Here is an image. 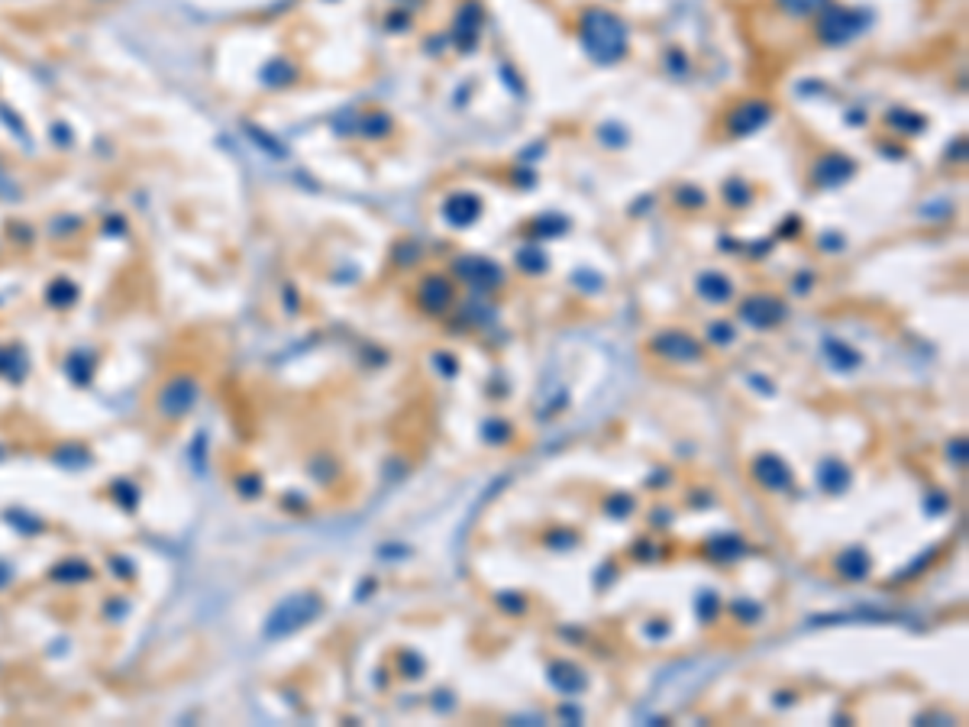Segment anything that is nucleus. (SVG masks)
Here are the masks:
<instances>
[{"instance_id": "4", "label": "nucleus", "mask_w": 969, "mask_h": 727, "mask_svg": "<svg viewBox=\"0 0 969 727\" xmlns=\"http://www.w3.org/2000/svg\"><path fill=\"white\" fill-rule=\"evenodd\" d=\"M737 314H740L743 324L753 327V330H773V327L785 324L788 304L782 298H776V294L757 292L740 301V310H737Z\"/></svg>"}, {"instance_id": "9", "label": "nucleus", "mask_w": 969, "mask_h": 727, "mask_svg": "<svg viewBox=\"0 0 969 727\" xmlns=\"http://www.w3.org/2000/svg\"><path fill=\"white\" fill-rule=\"evenodd\" d=\"M440 214L450 227H459V229L472 227V223L481 217V198H475L472 191H456V194H450V198L443 201Z\"/></svg>"}, {"instance_id": "11", "label": "nucleus", "mask_w": 969, "mask_h": 727, "mask_svg": "<svg viewBox=\"0 0 969 727\" xmlns=\"http://www.w3.org/2000/svg\"><path fill=\"white\" fill-rule=\"evenodd\" d=\"M695 292L698 298H704L708 304H727L733 298V282L724 272H702L695 278Z\"/></svg>"}, {"instance_id": "16", "label": "nucleus", "mask_w": 969, "mask_h": 727, "mask_svg": "<svg viewBox=\"0 0 969 727\" xmlns=\"http://www.w3.org/2000/svg\"><path fill=\"white\" fill-rule=\"evenodd\" d=\"M847 482H850V469L840 466V462H824L821 466V485L828 491H834V495H840L843 489H847Z\"/></svg>"}, {"instance_id": "8", "label": "nucleus", "mask_w": 969, "mask_h": 727, "mask_svg": "<svg viewBox=\"0 0 969 727\" xmlns=\"http://www.w3.org/2000/svg\"><path fill=\"white\" fill-rule=\"evenodd\" d=\"M853 175H857V162H850L843 152H828V156H821V162L812 168V178L818 188H840V184L850 182Z\"/></svg>"}, {"instance_id": "6", "label": "nucleus", "mask_w": 969, "mask_h": 727, "mask_svg": "<svg viewBox=\"0 0 969 727\" xmlns=\"http://www.w3.org/2000/svg\"><path fill=\"white\" fill-rule=\"evenodd\" d=\"M453 272H456L459 282H465L469 288H479V292H491V288L505 285V272L501 265L485 256H459L453 262Z\"/></svg>"}, {"instance_id": "7", "label": "nucleus", "mask_w": 969, "mask_h": 727, "mask_svg": "<svg viewBox=\"0 0 969 727\" xmlns=\"http://www.w3.org/2000/svg\"><path fill=\"white\" fill-rule=\"evenodd\" d=\"M773 117H776V111L769 101H743L727 113V133L737 136V139H740V136H749V133H759Z\"/></svg>"}, {"instance_id": "18", "label": "nucleus", "mask_w": 969, "mask_h": 727, "mask_svg": "<svg viewBox=\"0 0 969 727\" xmlns=\"http://www.w3.org/2000/svg\"><path fill=\"white\" fill-rule=\"evenodd\" d=\"M517 265L524 272H530V275H540V272H546V253L543 249H536V246H527V249H520L517 253Z\"/></svg>"}, {"instance_id": "5", "label": "nucleus", "mask_w": 969, "mask_h": 727, "mask_svg": "<svg viewBox=\"0 0 969 727\" xmlns=\"http://www.w3.org/2000/svg\"><path fill=\"white\" fill-rule=\"evenodd\" d=\"M650 353H656L666 363H702L704 346L686 330H659L650 340Z\"/></svg>"}, {"instance_id": "17", "label": "nucleus", "mask_w": 969, "mask_h": 727, "mask_svg": "<svg viewBox=\"0 0 969 727\" xmlns=\"http://www.w3.org/2000/svg\"><path fill=\"white\" fill-rule=\"evenodd\" d=\"M721 194H724V201L731 207H737V211H743V207H749V201H753V191H749V184L743 182V178H731V182H724V188H721Z\"/></svg>"}, {"instance_id": "12", "label": "nucleus", "mask_w": 969, "mask_h": 727, "mask_svg": "<svg viewBox=\"0 0 969 727\" xmlns=\"http://www.w3.org/2000/svg\"><path fill=\"white\" fill-rule=\"evenodd\" d=\"M550 682L560 688L562 696H579V692H585V686H588L585 672L579 669V666H572V663H552L550 666Z\"/></svg>"}, {"instance_id": "13", "label": "nucleus", "mask_w": 969, "mask_h": 727, "mask_svg": "<svg viewBox=\"0 0 969 727\" xmlns=\"http://www.w3.org/2000/svg\"><path fill=\"white\" fill-rule=\"evenodd\" d=\"M837 572H840L843 579H853V582H859V579H866L869 570H873V560H869V553L863 550V546H853V550H843L840 556H837Z\"/></svg>"}, {"instance_id": "19", "label": "nucleus", "mask_w": 969, "mask_h": 727, "mask_svg": "<svg viewBox=\"0 0 969 727\" xmlns=\"http://www.w3.org/2000/svg\"><path fill=\"white\" fill-rule=\"evenodd\" d=\"M711 333V343H717V346H731L733 340H737V330H733L731 324H724V320H714V324L708 327Z\"/></svg>"}, {"instance_id": "14", "label": "nucleus", "mask_w": 969, "mask_h": 727, "mask_svg": "<svg viewBox=\"0 0 969 727\" xmlns=\"http://www.w3.org/2000/svg\"><path fill=\"white\" fill-rule=\"evenodd\" d=\"M824 356H828V363L840 372H850L859 365V353H853V349L843 340H837V337H828V340H824Z\"/></svg>"}, {"instance_id": "1", "label": "nucleus", "mask_w": 969, "mask_h": 727, "mask_svg": "<svg viewBox=\"0 0 969 727\" xmlns=\"http://www.w3.org/2000/svg\"><path fill=\"white\" fill-rule=\"evenodd\" d=\"M579 40H582V49L598 65L621 62L627 56V49H631L627 23L607 7L582 10V16H579Z\"/></svg>"}, {"instance_id": "15", "label": "nucleus", "mask_w": 969, "mask_h": 727, "mask_svg": "<svg viewBox=\"0 0 969 727\" xmlns=\"http://www.w3.org/2000/svg\"><path fill=\"white\" fill-rule=\"evenodd\" d=\"M773 4L779 13L792 16V20H814L830 0H773Z\"/></svg>"}, {"instance_id": "3", "label": "nucleus", "mask_w": 969, "mask_h": 727, "mask_svg": "<svg viewBox=\"0 0 969 727\" xmlns=\"http://www.w3.org/2000/svg\"><path fill=\"white\" fill-rule=\"evenodd\" d=\"M414 301L426 317H443L450 314V308L456 304V282L450 275L440 272H426L414 288Z\"/></svg>"}, {"instance_id": "10", "label": "nucleus", "mask_w": 969, "mask_h": 727, "mask_svg": "<svg viewBox=\"0 0 969 727\" xmlns=\"http://www.w3.org/2000/svg\"><path fill=\"white\" fill-rule=\"evenodd\" d=\"M753 479L769 491H785L792 485V469L773 453H763V456L753 459Z\"/></svg>"}, {"instance_id": "2", "label": "nucleus", "mask_w": 969, "mask_h": 727, "mask_svg": "<svg viewBox=\"0 0 969 727\" xmlns=\"http://www.w3.org/2000/svg\"><path fill=\"white\" fill-rule=\"evenodd\" d=\"M814 20H818L814 23V36L824 46H847V42H853L869 26V16L863 10H853L847 4H834V0Z\"/></svg>"}]
</instances>
